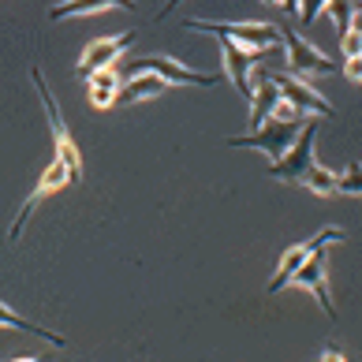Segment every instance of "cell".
Masks as SVG:
<instances>
[{
    "instance_id": "obj_1",
    "label": "cell",
    "mask_w": 362,
    "mask_h": 362,
    "mask_svg": "<svg viewBox=\"0 0 362 362\" xmlns=\"http://www.w3.org/2000/svg\"><path fill=\"white\" fill-rule=\"evenodd\" d=\"M303 124H306V116L295 109V105H288L284 98H280L276 109L265 116L262 124L250 131V135H232V139H228V146H232V150H262V153H269V157H280L295 142V135L303 131Z\"/></svg>"
},
{
    "instance_id": "obj_2",
    "label": "cell",
    "mask_w": 362,
    "mask_h": 362,
    "mask_svg": "<svg viewBox=\"0 0 362 362\" xmlns=\"http://www.w3.org/2000/svg\"><path fill=\"white\" fill-rule=\"evenodd\" d=\"M30 78H34V86H37V98H42L45 119H49V127H52L57 157L64 160V168H68V180L78 183V180H83V153H78L71 131H68V124H64V116H60V105H57V98H52V90H49V83H45V75H42V68H37V64L30 68Z\"/></svg>"
},
{
    "instance_id": "obj_3",
    "label": "cell",
    "mask_w": 362,
    "mask_h": 362,
    "mask_svg": "<svg viewBox=\"0 0 362 362\" xmlns=\"http://www.w3.org/2000/svg\"><path fill=\"white\" fill-rule=\"evenodd\" d=\"M183 30L198 34H224L247 49H276L280 45V26L273 23H209V19H183Z\"/></svg>"
},
{
    "instance_id": "obj_4",
    "label": "cell",
    "mask_w": 362,
    "mask_h": 362,
    "mask_svg": "<svg viewBox=\"0 0 362 362\" xmlns=\"http://www.w3.org/2000/svg\"><path fill=\"white\" fill-rule=\"evenodd\" d=\"M314 139H317V119H306L303 131L295 135V142H291L280 157H273L269 180H280V183H295V187H299L303 176H306V168L314 165Z\"/></svg>"
},
{
    "instance_id": "obj_5",
    "label": "cell",
    "mask_w": 362,
    "mask_h": 362,
    "mask_svg": "<svg viewBox=\"0 0 362 362\" xmlns=\"http://www.w3.org/2000/svg\"><path fill=\"white\" fill-rule=\"evenodd\" d=\"M269 75H273V83L280 90V98H284L288 105H295L303 116H329V119L337 116V109H332L303 75H291V71H269Z\"/></svg>"
},
{
    "instance_id": "obj_6",
    "label": "cell",
    "mask_w": 362,
    "mask_h": 362,
    "mask_svg": "<svg viewBox=\"0 0 362 362\" xmlns=\"http://www.w3.org/2000/svg\"><path fill=\"white\" fill-rule=\"evenodd\" d=\"M332 243H321V247H314L310 250V258H306L299 269L291 273V280L288 284H295V288H310L314 295H317V306L329 314V321H337V306H332V299H329V284H325V273H329V250Z\"/></svg>"
},
{
    "instance_id": "obj_7",
    "label": "cell",
    "mask_w": 362,
    "mask_h": 362,
    "mask_svg": "<svg viewBox=\"0 0 362 362\" xmlns=\"http://www.w3.org/2000/svg\"><path fill=\"white\" fill-rule=\"evenodd\" d=\"M280 42L288 45V71L291 75H332L337 60H329L317 45H310L306 37H299L288 26H280Z\"/></svg>"
},
{
    "instance_id": "obj_8",
    "label": "cell",
    "mask_w": 362,
    "mask_h": 362,
    "mask_svg": "<svg viewBox=\"0 0 362 362\" xmlns=\"http://www.w3.org/2000/svg\"><path fill=\"white\" fill-rule=\"evenodd\" d=\"M127 71H131V75H135V71H153V75L165 78L168 86H172V83H180V86H206V90H213V86L221 83V75L191 71L187 64L172 60V57H142V60H127Z\"/></svg>"
},
{
    "instance_id": "obj_9",
    "label": "cell",
    "mask_w": 362,
    "mask_h": 362,
    "mask_svg": "<svg viewBox=\"0 0 362 362\" xmlns=\"http://www.w3.org/2000/svg\"><path fill=\"white\" fill-rule=\"evenodd\" d=\"M71 180H68V168H64V160L60 157H52V165L42 172V180L34 183V191L26 194V202H23V209L16 213V221H11V228H8V243H16L19 239V232H23V224L30 221V213L45 202V198L52 194V191H60V187H68Z\"/></svg>"
},
{
    "instance_id": "obj_10",
    "label": "cell",
    "mask_w": 362,
    "mask_h": 362,
    "mask_svg": "<svg viewBox=\"0 0 362 362\" xmlns=\"http://www.w3.org/2000/svg\"><path fill=\"white\" fill-rule=\"evenodd\" d=\"M135 42H139L135 30H127V34H119V37H98V42H90L83 49V60H78L75 75L86 78L90 71H98V68H112L116 60H124V52L135 45Z\"/></svg>"
},
{
    "instance_id": "obj_11",
    "label": "cell",
    "mask_w": 362,
    "mask_h": 362,
    "mask_svg": "<svg viewBox=\"0 0 362 362\" xmlns=\"http://www.w3.org/2000/svg\"><path fill=\"white\" fill-rule=\"evenodd\" d=\"M340 239H344V228H321L314 239H306V243L284 250V258H280V265H276V276L269 280V295H276V291H284V288H288L291 273L299 269L306 258H310V250H314V247H321V243H340Z\"/></svg>"
},
{
    "instance_id": "obj_12",
    "label": "cell",
    "mask_w": 362,
    "mask_h": 362,
    "mask_svg": "<svg viewBox=\"0 0 362 362\" xmlns=\"http://www.w3.org/2000/svg\"><path fill=\"white\" fill-rule=\"evenodd\" d=\"M213 37L221 42L224 71H228V78H232V86L250 101V68H254V60H258V52H262V49H247V45L232 42V37H224V34H213Z\"/></svg>"
},
{
    "instance_id": "obj_13",
    "label": "cell",
    "mask_w": 362,
    "mask_h": 362,
    "mask_svg": "<svg viewBox=\"0 0 362 362\" xmlns=\"http://www.w3.org/2000/svg\"><path fill=\"white\" fill-rule=\"evenodd\" d=\"M168 90V83L153 71H135L124 86L116 90V101L112 105H139V101H150V98H160Z\"/></svg>"
},
{
    "instance_id": "obj_14",
    "label": "cell",
    "mask_w": 362,
    "mask_h": 362,
    "mask_svg": "<svg viewBox=\"0 0 362 362\" xmlns=\"http://www.w3.org/2000/svg\"><path fill=\"white\" fill-rule=\"evenodd\" d=\"M109 8L139 11L135 0H64V4L49 8V19H78V16H93V11H109Z\"/></svg>"
},
{
    "instance_id": "obj_15",
    "label": "cell",
    "mask_w": 362,
    "mask_h": 362,
    "mask_svg": "<svg viewBox=\"0 0 362 362\" xmlns=\"http://www.w3.org/2000/svg\"><path fill=\"white\" fill-rule=\"evenodd\" d=\"M86 78H90V105L93 109H112L116 90H119L116 68H98V71H90Z\"/></svg>"
},
{
    "instance_id": "obj_16",
    "label": "cell",
    "mask_w": 362,
    "mask_h": 362,
    "mask_svg": "<svg viewBox=\"0 0 362 362\" xmlns=\"http://www.w3.org/2000/svg\"><path fill=\"white\" fill-rule=\"evenodd\" d=\"M0 325H8V329H16V332H30V337H42V340L52 344V347H64V344H68L64 337H57V332H49V329H42V325H34V321L19 317L16 310H8L4 303H0Z\"/></svg>"
},
{
    "instance_id": "obj_17",
    "label": "cell",
    "mask_w": 362,
    "mask_h": 362,
    "mask_svg": "<svg viewBox=\"0 0 362 362\" xmlns=\"http://www.w3.org/2000/svg\"><path fill=\"white\" fill-rule=\"evenodd\" d=\"M299 187H306V191H314L317 198H332L337 194V172H329V168H321L317 160L310 168H306V176H303V183Z\"/></svg>"
},
{
    "instance_id": "obj_18",
    "label": "cell",
    "mask_w": 362,
    "mask_h": 362,
    "mask_svg": "<svg viewBox=\"0 0 362 362\" xmlns=\"http://www.w3.org/2000/svg\"><path fill=\"white\" fill-rule=\"evenodd\" d=\"M325 8H329V16L332 23H337V34H347V30H355V23H358V0H325Z\"/></svg>"
},
{
    "instance_id": "obj_19",
    "label": "cell",
    "mask_w": 362,
    "mask_h": 362,
    "mask_svg": "<svg viewBox=\"0 0 362 362\" xmlns=\"http://www.w3.org/2000/svg\"><path fill=\"white\" fill-rule=\"evenodd\" d=\"M337 194H351V198L362 194V168H358V160H351V165L344 168V176H337Z\"/></svg>"
},
{
    "instance_id": "obj_20",
    "label": "cell",
    "mask_w": 362,
    "mask_h": 362,
    "mask_svg": "<svg viewBox=\"0 0 362 362\" xmlns=\"http://www.w3.org/2000/svg\"><path fill=\"white\" fill-rule=\"evenodd\" d=\"M325 11V0H299V19L303 26H314V19Z\"/></svg>"
},
{
    "instance_id": "obj_21",
    "label": "cell",
    "mask_w": 362,
    "mask_h": 362,
    "mask_svg": "<svg viewBox=\"0 0 362 362\" xmlns=\"http://www.w3.org/2000/svg\"><path fill=\"white\" fill-rule=\"evenodd\" d=\"M340 37H344V57H362V37L355 30H347Z\"/></svg>"
},
{
    "instance_id": "obj_22",
    "label": "cell",
    "mask_w": 362,
    "mask_h": 362,
    "mask_svg": "<svg viewBox=\"0 0 362 362\" xmlns=\"http://www.w3.org/2000/svg\"><path fill=\"white\" fill-rule=\"evenodd\" d=\"M344 75L351 78V83H358V78H362V64H358V57H344Z\"/></svg>"
},
{
    "instance_id": "obj_23",
    "label": "cell",
    "mask_w": 362,
    "mask_h": 362,
    "mask_svg": "<svg viewBox=\"0 0 362 362\" xmlns=\"http://www.w3.org/2000/svg\"><path fill=\"white\" fill-rule=\"evenodd\" d=\"M180 4H183V0H165V8H160V11H157V16H153V23H165V19L172 16V11H176V8H180Z\"/></svg>"
},
{
    "instance_id": "obj_24",
    "label": "cell",
    "mask_w": 362,
    "mask_h": 362,
    "mask_svg": "<svg viewBox=\"0 0 362 362\" xmlns=\"http://www.w3.org/2000/svg\"><path fill=\"white\" fill-rule=\"evenodd\" d=\"M321 358H332V362H344V351H340V347H337V344H332V347H325V355H321Z\"/></svg>"
},
{
    "instance_id": "obj_25",
    "label": "cell",
    "mask_w": 362,
    "mask_h": 362,
    "mask_svg": "<svg viewBox=\"0 0 362 362\" xmlns=\"http://www.w3.org/2000/svg\"><path fill=\"white\" fill-rule=\"evenodd\" d=\"M280 8H284L288 16H299V0H280Z\"/></svg>"
},
{
    "instance_id": "obj_26",
    "label": "cell",
    "mask_w": 362,
    "mask_h": 362,
    "mask_svg": "<svg viewBox=\"0 0 362 362\" xmlns=\"http://www.w3.org/2000/svg\"><path fill=\"white\" fill-rule=\"evenodd\" d=\"M262 4H280V0H262Z\"/></svg>"
}]
</instances>
